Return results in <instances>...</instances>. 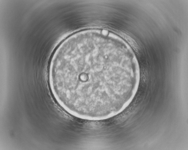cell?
I'll return each instance as SVG.
<instances>
[{
    "label": "cell",
    "mask_w": 188,
    "mask_h": 150,
    "mask_svg": "<svg viewBox=\"0 0 188 150\" xmlns=\"http://www.w3.org/2000/svg\"><path fill=\"white\" fill-rule=\"evenodd\" d=\"M121 63L107 41L94 36L67 37L57 47L50 62L48 79L59 105L76 117L108 112L120 90L112 85V66Z\"/></svg>",
    "instance_id": "cell-1"
}]
</instances>
